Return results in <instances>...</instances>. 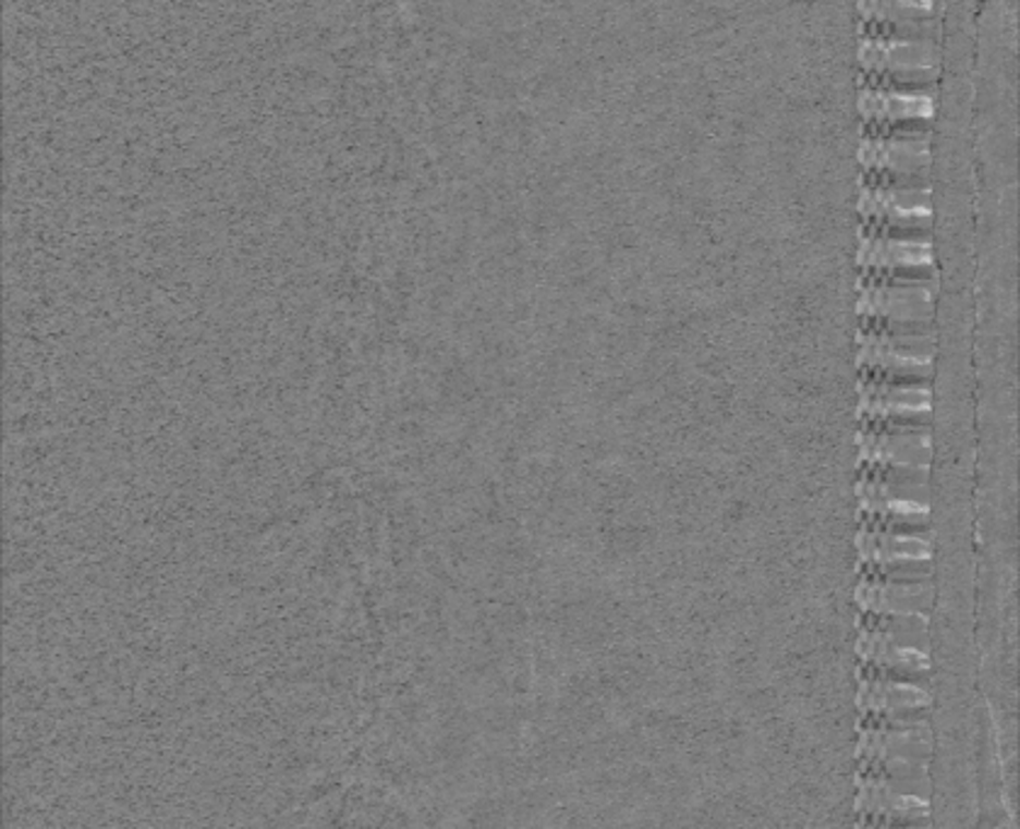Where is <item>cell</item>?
Listing matches in <instances>:
<instances>
[{
  "mask_svg": "<svg viewBox=\"0 0 1020 829\" xmlns=\"http://www.w3.org/2000/svg\"><path fill=\"white\" fill-rule=\"evenodd\" d=\"M860 236L897 239V241H933V232L925 227L882 224V222H872V219H860Z\"/></svg>",
  "mask_w": 1020,
  "mask_h": 829,
  "instance_id": "83f0119b",
  "label": "cell"
},
{
  "mask_svg": "<svg viewBox=\"0 0 1020 829\" xmlns=\"http://www.w3.org/2000/svg\"><path fill=\"white\" fill-rule=\"evenodd\" d=\"M858 659L862 662H874L884 667H919L931 669V657L923 649L897 645L894 639L884 637L874 631H860L855 643Z\"/></svg>",
  "mask_w": 1020,
  "mask_h": 829,
  "instance_id": "5bb4252c",
  "label": "cell"
},
{
  "mask_svg": "<svg viewBox=\"0 0 1020 829\" xmlns=\"http://www.w3.org/2000/svg\"><path fill=\"white\" fill-rule=\"evenodd\" d=\"M858 528L872 531V533H889V535H933L931 523L909 521L899 516H877V513L858 509Z\"/></svg>",
  "mask_w": 1020,
  "mask_h": 829,
  "instance_id": "484cf974",
  "label": "cell"
},
{
  "mask_svg": "<svg viewBox=\"0 0 1020 829\" xmlns=\"http://www.w3.org/2000/svg\"><path fill=\"white\" fill-rule=\"evenodd\" d=\"M858 708L860 710H889L931 706V688L899 684V681H858Z\"/></svg>",
  "mask_w": 1020,
  "mask_h": 829,
  "instance_id": "4fadbf2b",
  "label": "cell"
},
{
  "mask_svg": "<svg viewBox=\"0 0 1020 829\" xmlns=\"http://www.w3.org/2000/svg\"><path fill=\"white\" fill-rule=\"evenodd\" d=\"M931 409L909 414H858V431L862 434H928Z\"/></svg>",
  "mask_w": 1020,
  "mask_h": 829,
  "instance_id": "ac0fdd59",
  "label": "cell"
},
{
  "mask_svg": "<svg viewBox=\"0 0 1020 829\" xmlns=\"http://www.w3.org/2000/svg\"><path fill=\"white\" fill-rule=\"evenodd\" d=\"M860 582H933V562L928 560H887L872 562L858 560L855 564Z\"/></svg>",
  "mask_w": 1020,
  "mask_h": 829,
  "instance_id": "9a60e30c",
  "label": "cell"
},
{
  "mask_svg": "<svg viewBox=\"0 0 1020 829\" xmlns=\"http://www.w3.org/2000/svg\"><path fill=\"white\" fill-rule=\"evenodd\" d=\"M858 365H877V367H897V370H913L933 377L931 358H913L894 351L874 349V345H858Z\"/></svg>",
  "mask_w": 1020,
  "mask_h": 829,
  "instance_id": "cb8c5ba5",
  "label": "cell"
},
{
  "mask_svg": "<svg viewBox=\"0 0 1020 829\" xmlns=\"http://www.w3.org/2000/svg\"><path fill=\"white\" fill-rule=\"evenodd\" d=\"M858 560H928L933 554V535H889L860 531L855 538Z\"/></svg>",
  "mask_w": 1020,
  "mask_h": 829,
  "instance_id": "30bf717a",
  "label": "cell"
},
{
  "mask_svg": "<svg viewBox=\"0 0 1020 829\" xmlns=\"http://www.w3.org/2000/svg\"><path fill=\"white\" fill-rule=\"evenodd\" d=\"M858 333L877 336H935L933 319H889L858 314Z\"/></svg>",
  "mask_w": 1020,
  "mask_h": 829,
  "instance_id": "7402d4cb",
  "label": "cell"
},
{
  "mask_svg": "<svg viewBox=\"0 0 1020 829\" xmlns=\"http://www.w3.org/2000/svg\"><path fill=\"white\" fill-rule=\"evenodd\" d=\"M855 497L858 499H903V501L928 503L931 491H928V485H884V481L858 479Z\"/></svg>",
  "mask_w": 1020,
  "mask_h": 829,
  "instance_id": "d4e9b609",
  "label": "cell"
},
{
  "mask_svg": "<svg viewBox=\"0 0 1020 829\" xmlns=\"http://www.w3.org/2000/svg\"><path fill=\"white\" fill-rule=\"evenodd\" d=\"M855 813H882V815H907V817H928L931 805L925 797L903 795L897 791L884 789L882 783L872 779H858Z\"/></svg>",
  "mask_w": 1020,
  "mask_h": 829,
  "instance_id": "7c38bea8",
  "label": "cell"
},
{
  "mask_svg": "<svg viewBox=\"0 0 1020 829\" xmlns=\"http://www.w3.org/2000/svg\"><path fill=\"white\" fill-rule=\"evenodd\" d=\"M858 479L884 481V485H928V467L858 460Z\"/></svg>",
  "mask_w": 1020,
  "mask_h": 829,
  "instance_id": "ffe728a7",
  "label": "cell"
},
{
  "mask_svg": "<svg viewBox=\"0 0 1020 829\" xmlns=\"http://www.w3.org/2000/svg\"><path fill=\"white\" fill-rule=\"evenodd\" d=\"M860 37H882V39H933L938 41L940 27L935 17L928 20H897V23H884V20H860Z\"/></svg>",
  "mask_w": 1020,
  "mask_h": 829,
  "instance_id": "d6986e66",
  "label": "cell"
},
{
  "mask_svg": "<svg viewBox=\"0 0 1020 829\" xmlns=\"http://www.w3.org/2000/svg\"><path fill=\"white\" fill-rule=\"evenodd\" d=\"M935 290H938V282L858 288V314L889 319H933Z\"/></svg>",
  "mask_w": 1020,
  "mask_h": 829,
  "instance_id": "3957f363",
  "label": "cell"
},
{
  "mask_svg": "<svg viewBox=\"0 0 1020 829\" xmlns=\"http://www.w3.org/2000/svg\"><path fill=\"white\" fill-rule=\"evenodd\" d=\"M858 631L874 633H919L928 631V613H874L860 611L855 618Z\"/></svg>",
  "mask_w": 1020,
  "mask_h": 829,
  "instance_id": "44dd1931",
  "label": "cell"
},
{
  "mask_svg": "<svg viewBox=\"0 0 1020 829\" xmlns=\"http://www.w3.org/2000/svg\"><path fill=\"white\" fill-rule=\"evenodd\" d=\"M860 219H872V222L882 224L931 229V187H911V191L862 187Z\"/></svg>",
  "mask_w": 1020,
  "mask_h": 829,
  "instance_id": "7a4b0ae2",
  "label": "cell"
},
{
  "mask_svg": "<svg viewBox=\"0 0 1020 829\" xmlns=\"http://www.w3.org/2000/svg\"><path fill=\"white\" fill-rule=\"evenodd\" d=\"M858 13L860 20H884V23L935 17L933 0H860Z\"/></svg>",
  "mask_w": 1020,
  "mask_h": 829,
  "instance_id": "e0dca14e",
  "label": "cell"
},
{
  "mask_svg": "<svg viewBox=\"0 0 1020 829\" xmlns=\"http://www.w3.org/2000/svg\"><path fill=\"white\" fill-rule=\"evenodd\" d=\"M862 187H884V191H911V187H931L928 173H897L882 168H862Z\"/></svg>",
  "mask_w": 1020,
  "mask_h": 829,
  "instance_id": "4316f807",
  "label": "cell"
},
{
  "mask_svg": "<svg viewBox=\"0 0 1020 829\" xmlns=\"http://www.w3.org/2000/svg\"><path fill=\"white\" fill-rule=\"evenodd\" d=\"M858 59L862 71L940 73V49L933 39L860 37Z\"/></svg>",
  "mask_w": 1020,
  "mask_h": 829,
  "instance_id": "6da1fadb",
  "label": "cell"
},
{
  "mask_svg": "<svg viewBox=\"0 0 1020 829\" xmlns=\"http://www.w3.org/2000/svg\"><path fill=\"white\" fill-rule=\"evenodd\" d=\"M860 385H889V387H919L931 390L933 377L913 370H897V367H877V365H858Z\"/></svg>",
  "mask_w": 1020,
  "mask_h": 829,
  "instance_id": "603a6c76",
  "label": "cell"
},
{
  "mask_svg": "<svg viewBox=\"0 0 1020 829\" xmlns=\"http://www.w3.org/2000/svg\"><path fill=\"white\" fill-rule=\"evenodd\" d=\"M935 96L928 93H897L860 88V114L862 122H897L911 118H933Z\"/></svg>",
  "mask_w": 1020,
  "mask_h": 829,
  "instance_id": "ba28073f",
  "label": "cell"
},
{
  "mask_svg": "<svg viewBox=\"0 0 1020 829\" xmlns=\"http://www.w3.org/2000/svg\"><path fill=\"white\" fill-rule=\"evenodd\" d=\"M858 460L897 465H931V431L928 434H858Z\"/></svg>",
  "mask_w": 1020,
  "mask_h": 829,
  "instance_id": "52a82bcc",
  "label": "cell"
},
{
  "mask_svg": "<svg viewBox=\"0 0 1020 829\" xmlns=\"http://www.w3.org/2000/svg\"><path fill=\"white\" fill-rule=\"evenodd\" d=\"M862 168H882L897 173H928L931 139H877L862 136Z\"/></svg>",
  "mask_w": 1020,
  "mask_h": 829,
  "instance_id": "5b68a950",
  "label": "cell"
},
{
  "mask_svg": "<svg viewBox=\"0 0 1020 829\" xmlns=\"http://www.w3.org/2000/svg\"><path fill=\"white\" fill-rule=\"evenodd\" d=\"M860 611L874 613H928L933 604V582H860L855 589Z\"/></svg>",
  "mask_w": 1020,
  "mask_h": 829,
  "instance_id": "277c9868",
  "label": "cell"
},
{
  "mask_svg": "<svg viewBox=\"0 0 1020 829\" xmlns=\"http://www.w3.org/2000/svg\"><path fill=\"white\" fill-rule=\"evenodd\" d=\"M938 76L940 73H901V71H862L860 73V88H874V90H897V93H928L935 96L938 90Z\"/></svg>",
  "mask_w": 1020,
  "mask_h": 829,
  "instance_id": "2e32d148",
  "label": "cell"
},
{
  "mask_svg": "<svg viewBox=\"0 0 1020 829\" xmlns=\"http://www.w3.org/2000/svg\"><path fill=\"white\" fill-rule=\"evenodd\" d=\"M931 726L921 722L907 730H858V757H903L931 761Z\"/></svg>",
  "mask_w": 1020,
  "mask_h": 829,
  "instance_id": "8992f818",
  "label": "cell"
},
{
  "mask_svg": "<svg viewBox=\"0 0 1020 829\" xmlns=\"http://www.w3.org/2000/svg\"><path fill=\"white\" fill-rule=\"evenodd\" d=\"M933 266L931 241H897L860 236L858 268H901Z\"/></svg>",
  "mask_w": 1020,
  "mask_h": 829,
  "instance_id": "9c48e42d",
  "label": "cell"
},
{
  "mask_svg": "<svg viewBox=\"0 0 1020 829\" xmlns=\"http://www.w3.org/2000/svg\"><path fill=\"white\" fill-rule=\"evenodd\" d=\"M858 414H909L931 409V390H919V387L858 382Z\"/></svg>",
  "mask_w": 1020,
  "mask_h": 829,
  "instance_id": "8fae6325",
  "label": "cell"
}]
</instances>
